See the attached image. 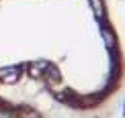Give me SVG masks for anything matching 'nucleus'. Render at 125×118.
<instances>
[{
  "label": "nucleus",
  "instance_id": "1",
  "mask_svg": "<svg viewBox=\"0 0 125 118\" xmlns=\"http://www.w3.org/2000/svg\"><path fill=\"white\" fill-rule=\"evenodd\" d=\"M125 55L107 0H0V98L41 94L92 112L121 90Z\"/></svg>",
  "mask_w": 125,
  "mask_h": 118
},
{
  "label": "nucleus",
  "instance_id": "2",
  "mask_svg": "<svg viewBox=\"0 0 125 118\" xmlns=\"http://www.w3.org/2000/svg\"><path fill=\"white\" fill-rule=\"evenodd\" d=\"M8 118H45V116L37 108H33L31 104H27V102H14Z\"/></svg>",
  "mask_w": 125,
  "mask_h": 118
},
{
  "label": "nucleus",
  "instance_id": "3",
  "mask_svg": "<svg viewBox=\"0 0 125 118\" xmlns=\"http://www.w3.org/2000/svg\"><path fill=\"white\" fill-rule=\"evenodd\" d=\"M17 100H8V98H0V118H8L10 110H12Z\"/></svg>",
  "mask_w": 125,
  "mask_h": 118
}]
</instances>
